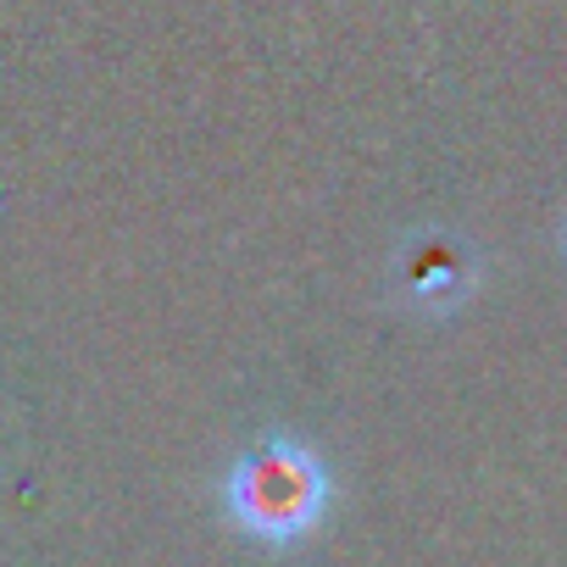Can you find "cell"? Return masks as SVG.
Returning a JSON list of instances; mask_svg holds the SVG:
<instances>
[{
	"label": "cell",
	"mask_w": 567,
	"mask_h": 567,
	"mask_svg": "<svg viewBox=\"0 0 567 567\" xmlns=\"http://www.w3.org/2000/svg\"><path fill=\"white\" fill-rule=\"evenodd\" d=\"M406 296L417 307H451L456 296H467V267H456L440 245V256L429 250L423 261H406Z\"/></svg>",
	"instance_id": "cell-2"
},
{
	"label": "cell",
	"mask_w": 567,
	"mask_h": 567,
	"mask_svg": "<svg viewBox=\"0 0 567 567\" xmlns=\"http://www.w3.org/2000/svg\"><path fill=\"white\" fill-rule=\"evenodd\" d=\"M223 506L250 539L296 545L329 512V467L301 440H261L228 467Z\"/></svg>",
	"instance_id": "cell-1"
}]
</instances>
